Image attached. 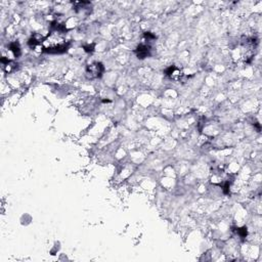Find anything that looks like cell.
<instances>
[{"label": "cell", "mask_w": 262, "mask_h": 262, "mask_svg": "<svg viewBox=\"0 0 262 262\" xmlns=\"http://www.w3.org/2000/svg\"><path fill=\"white\" fill-rule=\"evenodd\" d=\"M238 233H239V235L242 236V238H245V236H247V228H241V229H239L238 230Z\"/></svg>", "instance_id": "4"}, {"label": "cell", "mask_w": 262, "mask_h": 262, "mask_svg": "<svg viewBox=\"0 0 262 262\" xmlns=\"http://www.w3.org/2000/svg\"><path fill=\"white\" fill-rule=\"evenodd\" d=\"M136 52H137L138 58H144L149 55V47L147 45H139Z\"/></svg>", "instance_id": "2"}, {"label": "cell", "mask_w": 262, "mask_h": 262, "mask_svg": "<svg viewBox=\"0 0 262 262\" xmlns=\"http://www.w3.org/2000/svg\"><path fill=\"white\" fill-rule=\"evenodd\" d=\"M9 48H10V50H12V51L13 52V54H15L16 57H18V55L19 54V51H21V49H19V46L18 43H12V44H10Z\"/></svg>", "instance_id": "3"}, {"label": "cell", "mask_w": 262, "mask_h": 262, "mask_svg": "<svg viewBox=\"0 0 262 262\" xmlns=\"http://www.w3.org/2000/svg\"><path fill=\"white\" fill-rule=\"evenodd\" d=\"M102 72H104V67L100 63H94L92 65H89L86 71V75L89 79H94V78H98L102 76Z\"/></svg>", "instance_id": "1"}]
</instances>
